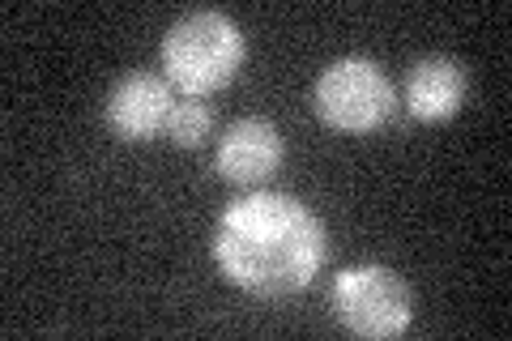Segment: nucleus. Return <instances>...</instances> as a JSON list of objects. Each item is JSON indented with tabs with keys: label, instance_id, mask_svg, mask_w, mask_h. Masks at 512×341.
<instances>
[{
	"label": "nucleus",
	"instance_id": "obj_1",
	"mask_svg": "<svg viewBox=\"0 0 512 341\" xmlns=\"http://www.w3.org/2000/svg\"><path fill=\"white\" fill-rule=\"evenodd\" d=\"M222 278L252 299H291L316 282L329 261V231L291 192L252 188L231 201L214 226Z\"/></svg>",
	"mask_w": 512,
	"mask_h": 341
},
{
	"label": "nucleus",
	"instance_id": "obj_2",
	"mask_svg": "<svg viewBox=\"0 0 512 341\" xmlns=\"http://www.w3.org/2000/svg\"><path fill=\"white\" fill-rule=\"evenodd\" d=\"M248 60V39L227 13L197 9L184 13L163 35V73L184 99L227 90Z\"/></svg>",
	"mask_w": 512,
	"mask_h": 341
},
{
	"label": "nucleus",
	"instance_id": "obj_3",
	"mask_svg": "<svg viewBox=\"0 0 512 341\" xmlns=\"http://www.w3.org/2000/svg\"><path fill=\"white\" fill-rule=\"evenodd\" d=\"M312 103H316V116L329 128L363 137V133H376V128H384L393 120L397 90L376 60L342 56L316 77Z\"/></svg>",
	"mask_w": 512,
	"mask_h": 341
},
{
	"label": "nucleus",
	"instance_id": "obj_4",
	"mask_svg": "<svg viewBox=\"0 0 512 341\" xmlns=\"http://www.w3.org/2000/svg\"><path fill=\"white\" fill-rule=\"evenodd\" d=\"M329 307L346 333L384 341V337H402L410 329L414 299L402 273H393L389 265H350L333 278Z\"/></svg>",
	"mask_w": 512,
	"mask_h": 341
},
{
	"label": "nucleus",
	"instance_id": "obj_5",
	"mask_svg": "<svg viewBox=\"0 0 512 341\" xmlns=\"http://www.w3.org/2000/svg\"><path fill=\"white\" fill-rule=\"evenodd\" d=\"M282 158H286V145L278 124H269L261 116H244L222 128L214 171L235 188H261L282 171Z\"/></svg>",
	"mask_w": 512,
	"mask_h": 341
},
{
	"label": "nucleus",
	"instance_id": "obj_6",
	"mask_svg": "<svg viewBox=\"0 0 512 341\" xmlns=\"http://www.w3.org/2000/svg\"><path fill=\"white\" fill-rule=\"evenodd\" d=\"M171 111H175L171 81L158 73H128L107 94V128L120 141H154L158 133H167Z\"/></svg>",
	"mask_w": 512,
	"mask_h": 341
},
{
	"label": "nucleus",
	"instance_id": "obj_7",
	"mask_svg": "<svg viewBox=\"0 0 512 341\" xmlns=\"http://www.w3.org/2000/svg\"><path fill=\"white\" fill-rule=\"evenodd\" d=\"M470 73L453 56H423L406 73V111L423 124H444L466 107Z\"/></svg>",
	"mask_w": 512,
	"mask_h": 341
},
{
	"label": "nucleus",
	"instance_id": "obj_8",
	"mask_svg": "<svg viewBox=\"0 0 512 341\" xmlns=\"http://www.w3.org/2000/svg\"><path fill=\"white\" fill-rule=\"evenodd\" d=\"M210 133H214V111L205 107L201 99L175 103L171 120H167L171 145H180V150H197V145H205V137H210Z\"/></svg>",
	"mask_w": 512,
	"mask_h": 341
}]
</instances>
